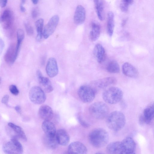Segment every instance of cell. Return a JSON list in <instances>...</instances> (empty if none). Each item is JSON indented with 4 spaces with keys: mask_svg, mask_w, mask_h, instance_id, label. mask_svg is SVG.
Instances as JSON below:
<instances>
[{
    "mask_svg": "<svg viewBox=\"0 0 154 154\" xmlns=\"http://www.w3.org/2000/svg\"><path fill=\"white\" fill-rule=\"evenodd\" d=\"M88 139L91 145L95 147L100 148L108 143L109 136L108 132L100 128L94 129L91 131L88 135Z\"/></svg>",
    "mask_w": 154,
    "mask_h": 154,
    "instance_id": "cell-1",
    "label": "cell"
},
{
    "mask_svg": "<svg viewBox=\"0 0 154 154\" xmlns=\"http://www.w3.org/2000/svg\"><path fill=\"white\" fill-rule=\"evenodd\" d=\"M126 119L125 115L122 112L115 111L107 116L106 123L108 127L115 131L121 130L125 126Z\"/></svg>",
    "mask_w": 154,
    "mask_h": 154,
    "instance_id": "cell-2",
    "label": "cell"
},
{
    "mask_svg": "<svg viewBox=\"0 0 154 154\" xmlns=\"http://www.w3.org/2000/svg\"><path fill=\"white\" fill-rule=\"evenodd\" d=\"M123 97L122 91L119 88L111 87L103 92L102 97L106 103L110 104L117 103L120 102Z\"/></svg>",
    "mask_w": 154,
    "mask_h": 154,
    "instance_id": "cell-3",
    "label": "cell"
},
{
    "mask_svg": "<svg viewBox=\"0 0 154 154\" xmlns=\"http://www.w3.org/2000/svg\"><path fill=\"white\" fill-rule=\"evenodd\" d=\"M89 111L93 118L97 119H102L108 116L109 109L105 103L99 101L91 104L89 107Z\"/></svg>",
    "mask_w": 154,
    "mask_h": 154,
    "instance_id": "cell-4",
    "label": "cell"
},
{
    "mask_svg": "<svg viewBox=\"0 0 154 154\" xmlns=\"http://www.w3.org/2000/svg\"><path fill=\"white\" fill-rule=\"evenodd\" d=\"M78 94L82 101L85 103H89L95 98L96 90L91 85H83L78 89Z\"/></svg>",
    "mask_w": 154,
    "mask_h": 154,
    "instance_id": "cell-5",
    "label": "cell"
},
{
    "mask_svg": "<svg viewBox=\"0 0 154 154\" xmlns=\"http://www.w3.org/2000/svg\"><path fill=\"white\" fill-rule=\"evenodd\" d=\"M3 150L6 154H22L23 152V146L15 136L13 137L10 141L5 143Z\"/></svg>",
    "mask_w": 154,
    "mask_h": 154,
    "instance_id": "cell-6",
    "label": "cell"
},
{
    "mask_svg": "<svg viewBox=\"0 0 154 154\" xmlns=\"http://www.w3.org/2000/svg\"><path fill=\"white\" fill-rule=\"evenodd\" d=\"M29 97L32 102L38 105L43 103L46 99L44 91L41 88L37 86L31 88L29 93Z\"/></svg>",
    "mask_w": 154,
    "mask_h": 154,
    "instance_id": "cell-7",
    "label": "cell"
},
{
    "mask_svg": "<svg viewBox=\"0 0 154 154\" xmlns=\"http://www.w3.org/2000/svg\"><path fill=\"white\" fill-rule=\"evenodd\" d=\"M59 20L58 15L52 16L46 25L44 29L43 36L45 39L48 38L55 31Z\"/></svg>",
    "mask_w": 154,
    "mask_h": 154,
    "instance_id": "cell-8",
    "label": "cell"
},
{
    "mask_svg": "<svg viewBox=\"0 0 154 154\" xmlns=\"http://www.w3.org/2000/svg\"><path fill=\"white\" fill-rule=\"evenodd\" d=\"M154 112V105L152 103L145 108L143 114L140 116L139 120L140 124L143 125L145 123L151 124L153 120Z\"/></svg>",
    "mask_w": 154,
    "mask_h": 154,
    "instance_id": "cell-9",
    "label": "cell"
},
{
    "mask_svg": "<svg viewBox=\"0 0 154 154\" xmlns=\"http://www.w3.org/2000/svg\"><path fill=\"white\" fill-rule=\"evenodd\" d=\"M14 20V13L9 9L5 10L0 17V22L3 28L5 29H9L11 27Z\"/></svg>",
    "mask_w": 154,
    "mask_h": 154,
    "instance_id": "cell-10",
    "label": "cell"
},
{
    "mask_svg": "<svg viewBox=\"0 0 154 154\" xmlns=\"http://www.w3.org/2000/svg\"><path fill=\"white\" fill-rule=\"evenodd\" d=\"M117 82V80L115 77L110 76L94 81L92 82L91 86L95 89L96 88L103 89L115 85Z\"/></svg>",
    "mask_w": 154,
    "mask_h": 154,
    "instance_id": "cell-11",
    "label": "cell"
},
{
    "mask_svg": "<svg viewBox=\"0 0 154 154\" xmlns=\"http://www.w3.org/2000/svg\"><path fill=\"white\" fill-rule=\"evenodd\" d=\"M36 74L39 83L44 91L47 93L52 92L53 90V88L49 79L43 76L39 70L37 71Z\"/></svg>",
    "mask_w": 154,
    "mask_h": 154,
    "instance_id": "cell-12",
    "label": "cell"
},
{
    "mask_svg": "<svg viewBox=\"0 0 154 154\" xmlns=\"http://www.w3.org/2000/svg\"><path fill=\"white\" fill-rule=\"evenodd\" d=\"M16 49V45L12 43L10 45L4 56L5 62L9 64L13 63L16 60L19 54Z\"/></svg>",
    "mask_w": 154,
    "mask_h": 154,
    "instance_id": "cell-13",
    "label": "cell"
},
{
    "mask_svg": "<svg viewBox=\"0 0 154 154\" xmlns=\"http://www.w3.org/2000/svg\"><path fill=\"white\" fill-rule=\"evenodd\" d=\"M67 152L69 153L85 154L87 153V149L82 143L75 141L71 143L68 146Z\"/></svg>",
    "mask_w": 154,
    "mask_h": 154,
    "instance_id": "cell-14",
    "label": "cell"
},
{
    "mask_svg": "<svg viewBox=\"0 0 154 154\" xmlns=\"http://www.w3.org/2000/svg\"><path fill=\"white\" fill-rule=\"evenodd\" d=\"M124 154H132L135 153L136 144L131 137H128L121 141Z\"/></svg>",
    "mask_w": 154,
    "mask_h": 154,
    "instance_id": "cell-15",
    "label": "cell"
},
{
    "mask_svg": "<svg viewBox=\"0 0 154 154\" xmlns=\"http://www.w3.org/2000/svg\"><path fill=\"white\" fill-rule=\"evenodd\" d=\"M47 75L51 78L56 76L58 73V68L56 59L51 57L48 59L46 66Z\"/></svg>",
    "mask_w": 154,
    "mask_h": 154,
    "instance_id": "cell-16",
    "label": "cell"
},
{
    "mask_svg": "<svg viewBox=\"0 0 154 154\" xmlns=\"http://www.w3.org/2000/svg\"><path fill=\"white\" fill-rule=\"evenodd\" d=\"M122 70L125 76L131 78H137L139 75V72L137 69L131 63L126 62L122 65Z\"/></svg>",
    "mask_w": 154,
    "mask_h": 154,
    "instance_id": "cell-17",
    "label": "cell"
},
{
    "mask_svg": "<svg viewBox=\"0 0 154 154\" xmlns=\"http://www.w3.org/2000/svg\"><path fill=\"white\" fill-rule=\"evenodd\" d=\"M86 18V11L84 7L81 5H78L75 9L74 16V21L77 25L84 23Z\"/></svg>",
    "mask_w": 154,
    "mask_h": 154,
    "instance_id": "cell-18",
    "label": "cell"
},
{
    "mask_svg": "<svg viewBox=\"0 0 154 154\" xmlns=\"http://www.w3.org/2000/svg\"><path fill=\"white\" fill-rule=\"evenodd\" d=\"M56 138L58 144L63 146L68 144L70 137L67 132L64 129H60L56 132Z\"/></svg>",
    "mask_w": 154,
    "mask_h": 154,
    "instance_id": "cell-19",
    "label": "cell"
},
{
    "mask_svg": "<svg viewBox=\"0 0 154 154\" xmlns=\"http://www.w3.org/2000/svg\"><path fill=\"white\" fill-rule=\"evenodd\" d=\"M38 113L40 117L44 120H50L54 115L52 108L46 105H43L40 107Z\"/></svg>",
    "mask_w": 154,
    "mask_h": 154,
    "instance_id": "cell-20",
    "label": "cell"
},
{
    "mask_svg": "<svg viewBox=\"0 0 154 154\" xmlns=\"http://www.w3.org/2000/svg\"><path fill=\"white\" fill-rule=\"evenodd\" d=\"M93 54L97 62L102 63L105 60L106 57L105 49L103 46L100 44H97L94 47Z\"/></svg>",
    "mask_w": 154,
    "mask_h": 154,
    "instance_id": "cell-21",
    "label": "cell"
},
{
    "mask_svg": "<svg viewBox=\"0 0 154 154\" xmlns=\"http://www.w3.org/2000/svg\"><path fill=\"white\" fill-rule=\"evenodd\" d=\"M108 154H124L121 141H114L109 143L106 147Z\"/></svg>",
    "mask_w": 154,
    "mask_h": 154,
    "instance_id": "cell-22",
    "label": "cell"
},
{
    "mask_svg": "<svg viewBox=\"0 0 154 154\" xmlns=\"http://www.w3.org/2000/svg\"><path fill=\"white\" fill-rule=\"evenodd\" d=\"M42 128L45 135L52 137L55 136L56 131L55 126L50 120H44Z\"/></svg>",
    "mask_w": 154,
    "mask_h": 154,
    "instance_id": "cell-23",
    "label": "cell"
},
{
    "mask_svg": "<svg viewBox=\"0 0 154 154\" xmlns=\"http://www.w3.org/2000/svg\"><path fill=\"white\" fill-rule=\"evenodd\" d=\"M96 13L101 21L104 17V2L103 0H93Z\"/></svg>",
    "mask_w": 154,
    "mask_h": 154,
    "instance_id": "cell-24",
    "label": "cell"
},
{
    "mask_svg": "<svg viewBox=\"0 0 154 154\" xmlns=\"http://www.w3.org/2000/svg\"><path fill=\"white\" fill-rule=\"evenodd\" d=\"M100 33V26L98 23L93 22L91 24V29L89 34L90 40L94 42L99 38Z\"/></svg>",
    "mask_w": 154,
    "mask_h": 154,
    "instance_id": "cell-25",
    "label": "cell"
},
{
    "mask_svg": "<svg viewBox=\"0 0 154 154\" xmlns=\"http://www.w3.org/2000/svg\"><path fill=\"white\" fill-rule=\"evenodd\" d=\"M43 143L45 146L51 149H55L58 144L55 136L54 137L49 136L45 134L42 138Z\"/></svg>",
    "mask_w": 154,
    "mask_h": 154,
    "instance_id": "cell-26",
    "label": "cell"
},
{
    "mask_svg": "<svg viewBox=\"0 0 154 154\" xmlns=\"http://www.w3.org/2000/svg\"><path fill=\"white\" fill-rule=\"evenodd\" d=\"M115 26L114 15L111 11L108 12L107 15V30L110 37L112 36Z\"/></svg>",
    "mask_w": 154,
    "mask_h": 154,
    "instance_id": "cell-27",
    "label": "cell"
},
{
    "mask_svg": "<svg viewBox=\"0 0 154 154\" xmlns=\"http://www.w3.org/2000/svg\"><path fill=\"white\" fill-rule=\"evenodd\" d=\"M8 125L13 129L17 137L24 141L27 140V137L24 132L20 127L11 122L9 123Z\"/></svg>",
    "mask_w": 154,
    "mask_h": 154,
    "instance_id": "cell-28",
    "label": "cell"
},
{
    "mask_svg": "<svg viewBox=\"0 0 154 154\" xmlns=\"http://www.w3.org/2000/svg\"><path fill=\"white\" fill-rule=\"evenodd\" d=\"M35 25L37 33L36 40L37 41L40 42L42 40L43 35V28L44 25V20L42 18L36 21Z\"/></svg>",
    "mask_w": 154,
    "mask_h": 154,
    "instance_id": "cell-29",
    "label": "cell"
},
{
    "mask_svg": "<svg viewBox=\"0 0 154 154\" xmlns=\"http://www.w3.org/2000/svg\"><path fill=\"white\" fill-rule=\"evenodd\" d=\"M106 70L109 73H116L119 72L120 68L119 64L116 61L112 60L107 65Z\"/></svg>",
    "mask_w": 154,
    "mask_h": 154,
    "instance_id": "cell-30",
    "label": "cell"
},
{
    "mask_svg": "<svg viewBox=\"0 0 154 154\" xmlns=\"http://www.w3.org/2000/svg\"><path fill=\"white\" fill-rule=\"evenodd\" d=\"M24 38V32L21 29H18L17 32V43L16 45L17 50L19 51L21 44Z\"/></svg>",
    "mask_w": 154,
    "mask_h": 154,
    "instance_id": "cell-31",
    "label": "cell"
},
{
    "mask_svg": "<svg viewBox=\"0 0 154 154\" xmlns=\"http://www.w3.org/2000/svg\"><path fill=\"white\" fill-rule=\"evenodd\" d=\"M133 2L134 0H122L120 4V8L121 11L124 12H127L129 6Z\"/></svg>",
    "mask_w": 154,
    "mask_h": 154,
    "instance_id": "cell-32",
    "label": "cell"
},
{
    "mask_svg": "<svg viewBox=\"0 0 154 154\" xmlns=\"http://www.w3.org/2000/svg\"><path fill=\"white\" fill-rule=\"evenodd\" d=\"M77 118L79 123L84 128H88L90 126L89 123L83 119L80 113H79L78 114Z\"/></svg>",
    "mask_w": 154,
    "mask_h": 154,
    "instance_id": "cell-33",
    "label": "cell"
},
{
    "mask_svg": "<svg viewBox=\"0 0 154 154\" xmlns=\"http://www.w3.org/2000/svg\"><path fill=\"white\" fill-rule=\"evenodd\" d=\"M24 26L27 34L29 36L32 35L34 33L33 29L32 26L28 23H25Z\"/></svg>",
    "mask_w": 154,
    "mask_h": 154,
    "instance_id": "cell-34",
    "label": "cell"
},
{
    "mask_svg": "<svg viewBox=\"0 0 154 154\" xmlns=\"http://www.w3.org/2000/svg\"><path fill=\"white\" fill-rule=\"evenodd\" d=\"M9 90L13 95H17L19 93V91L16 86L14 85H11L9 86Z\"/></svg>",
    "mask_w": 154,
    "mask_h": 154,
    "instance_id": "cell-35",
    "label": "cell"
},
{
    "mask_svg": "<svg viewBox=\"0 0 154 154\" xmlns=\"http://www.w3.org/2000/svg\"><path fill=\"white\" fill-rule=\"evenodd\" d=\"M39 14V10L37 8H33L32 10L31 15L33 19L36 18L38 16Z\"/></svg>",
    "mask_w": 154,
    "mask_h": 154,
    "instance_id": "cell-36",
    "label": "cell"
},
{
    "mask_svg": "<svg viewBox=\"0 0 154 154\" xmlns=\"http://www.w3.org/2000/svg\"><path fill=\"white\" fill-rule=\"evenodd\" d=\"M9 97L8 94L4 95L2 97V103L8 106V103L9 100Z\"/></svg>",
    "mask_w": 154,
    "mask_h": 154,
    "instance_id": "cell-37",
    "label": "cell"
},
{
    "mask_svg": "<svg viewBox=\"0 0 154 154\" xmlns=\"http://www.w3.org/2000/svg\"><path fill=\"white\" fill-rule=\"evenodd\" d=\"M7 1L8 0H0V6L2 8L5 7Z\"/></svg>",
    "mask_w": 154,
    "mask_h": 154,
    "instance_id": "cell-38",
    "label": "cell"
},
{
    "mask_svg": "<svg viewBox=\"0 0 154 154\" xmlns=\"http://www.w3.org/2000/svg\"><path fill=\"white\" fill-rule=\"evenodd\" d=\"M14 109L17 112L20 114H21V108L20 106H17L15 107Z\"/></svg>",
    "mask_w": 154,
    "mask_h": 154,
    "instance_id": "cell-39",
    "label": "cell"
},
{
    "mask_svg": "<svg viewBox=\"0 0 154 154\" xmlns=\"http://www.w3.org/2000/svg\"><path fill=\"white\" fill-rule=\"evenodd\" d=\"M20 11L22 12H25L26 11L25 8L23 6V4H21L20 6Z\"/></svg>",
    "mask_w": 154,
    "mask_h": 154,
    "instance_id": "cell-40",
    "label": "cell"
},
{
    "mask_svg": "<svg viewBox=\"0 0 154 154\" xmlns=\"http://www.w3.org/2000/svg\"><path fill=\"white\" fill-rule=\"evenodd\" d=\"M127 21V20L126 19H125L122 20V27L124 26L125 25Z\"/></svg>",
    "mask_w": 154,
    "mask_h": 154,
    "instance_id": "cell-41",
    "label": "cell"
},
{
    "mask_svg": "<svg viewBox=\"0 0 154 154\" xmlns=\"http://www.w3.org/2000/svg\"><path fill=\"white\" fill-rule=\"evenodd\" d=\"M38 0H31V1L34 4L36 5L38 3Z\"/></svg>",
    "mask_w": 154,
    "mask_h": 154,
    "instance_id": "cell-42",
    "label": "cell"
},
{
    "mask_svg": "<svg viewBox=\"0 0 154 154\" xmlns=\"http://www.w3.org/2000/svg\"><path fill=\"white\" fill-rule=\"evenodd\" d=\"M26 1V0H21V2H25Z\"/></svg>",
    "mask_w": 154,
    "mask_h": 154,
    "instance_id": "cell-43",
    "label": "cell"
},
{
    "mask_svg": "<svg viewBox=\"0 0 154 154\" xmlns=\"http://www.w3.org/2000/svg\"><path fill=\"white\" fill-rule=\"evenodd\" d=\"M1 82V78L0 77V83Z\"/></svg>",
    "mask_w": 154,
    "mask_h": 154,
    "instance_id": "cell-44",
    "label": "cell"
}]
</instances>
